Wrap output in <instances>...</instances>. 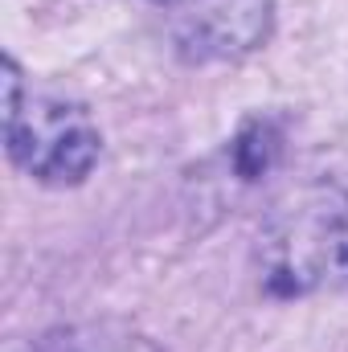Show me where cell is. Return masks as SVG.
Returning a JSON list of instances; mask_svg holds the SVG:
<instances>
[{"label":"cell","mask_w":348,"mask_h":352,"mask_svg":"<svg viewBox=\"0 0 348 352\" xmlns=\"http://www.w3.org/2000/svg\"><path fill=\"white\" fill-rule=\"evenodd\" d=\"M156 4H168V8H176V4H184V0H156Z\"/></svg>","instance_id":"277c9868"},{"label":"cell","mask_w":348,"mask_h":352,"mask_svg":"<svg viewBox=\"0 0 348 352\" xmlns=\"http://www.w3.org/2000/svg\"><path fill=\"white\" fill-rule=\"evenodd\" d=\"M270 0H184L173 37L188 62H226L259 50L270 33Z\"/></svg>","instance_id":"3957f363"},{"label":"cell","mask_w":348,"mask_h":352,"mask_svg":"<svg viewBox=\"0 0 348 352\" xmlns=\"http://www.w3.org/2000/svg\"><path fill=\"white\" fill-rule=\"evenodd\" d=\"M4 140L8 156L41 184H78L98 164L102 140L78 102L33 94L17 62H4Z\"/></svg>","instance_id":"7a4b0ae2"},{"label":"cell","mask_w":348,"mask_h":352,"mask_svg":"<svg viewBox=\"0 0 348 352\" xmlns=\"http://www.w3.org/2000/svg\"><path fill=\"white\" fill-rule=\"evenodd\" d=\"M259 270L266 291L283 299L348 283V176H307L270 205Z\"/></svg>","instance_id":"6da1fadb"}]
</instances>
